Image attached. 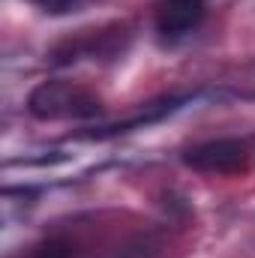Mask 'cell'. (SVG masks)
<instances>
[{
    "label": "cell",
    "mask_w": 255,
    "mask_h": 258,
    "mask_svg": "<svg viewBox=\"0 0 255 258\" xmlns=\"http://www.w3.org/2000/svg\"><path fill=\"white\" fill-rule=\"evenodd\" d=\"M204 0H162L156 9V30L168 39L192 33L204 18Z\"/></svg>",
    "instance_id": "cell-3"
},
{
    "label": "cell",
    "mask_w": 255,
    "mask_h": 258,
    "mask_svg": "<svg viewBox=\"0 0 255 258\" xmlns=\"http://www.w3.org/2000/svg\"><path fill=\"white\" fill-rule=\"evenodd\" d=\"M183 162L204 174H237L249 162V144L240 138H213L201 141L183 153Z\"/></svg>",
    "instance_id": "cell-2"
},
{
    "label": "cell",
    "mask_w": 255,
    "mask_h": 258,
    "mask_svg": "<svg viewBox=\"0 0 255 258\" xmlns=\"http://www.w3.org/2000/svg\"><path fill=\"white\" fill-rule=\"evenodd\" d=\"M102 108V102L87 93L78 84L69 81H42L39 87H33L30 99H27V111L36 120H69V117H93Z\"/></svg>",
    "instance_id": "cell-1"
},
{
    "label": "cell",
    "mask_w": 255,
    "mask_h": 258,
    "mask_svg": "<svg viewBox=\"0 0 255 258\" xmlns=\"http://www.w3.org/2000/svg\"><path fill=\"white\" fill-rule=\"evenodd\" d=\"M45 12H51V15H66V12H72V9H78V3L81 0H36Z\"/></svg>",
    "instance_id": "cell-5"
},
{
    "label": "cell",
    "mask_w": 255,
    "mask_h": 258,
    "mask_svg": "<svg viewBox=\"0 0 255 258\" xmlns=\"http://www.w3.org/2000/svg\"><path fill=\"white\" fill-rule=\"evenodd\" d=\"M33 258H72V246L66 240H45Z\"/></svg>",
    "instance_id": "cell-4"
}]
</instances>
